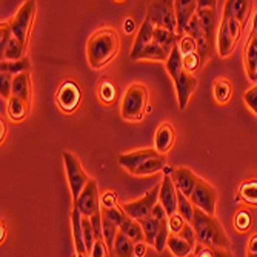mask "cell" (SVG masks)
Segmentation results:
<instances>
[{
    "label": "cell",
    "instance_id": "3957f363",
    "mask_svg": "<svg viewBox=\"0 0 257 257\" xmlns=\"http://www.w3.org/2000/svg\"><path fill=\"white\" fill-rule=\"evenodd\" d=\"M165 68H167V73L170 74V77L173 79V83L176 86L179 108L183 111L186 106H188L190 99L197 88V79L194 77V74H190L188 71H185L183 69L182 54H180V50H179L177 45L173 48L170 59L165 62Z\"/></svg>",
    "mask_w": 257,
    "mask_h": 257
},
{
    "label": "cell",
    "instance_id": "d6986e66",
    "mask_svg": "<svg viewBox=\"0 0 257 257\" xmlns=\"http://www.w3.org/2000/svg\"><path fill=\"white\" fill-rule=\"evenodd\" d=\"M243 65L245 73L251 82H257V33L248 36L245 50H243Z\"/></svg>",
    "mask_w": 257,
    "mask_h": 257
},
{
    "label": "cell",
    "instance_id": "c3c4849f",
    "mask_svg": "<svg viewBox=\"0 0 257 257\" xmlns=\"http://www.w3.org/2000/svg\"><path fill=\"white\" fill-rule=\"evenodd\" d=\"M111 255L112 252L103 239H97L94 246H92V251L89 252V257H111Z\"/></svg>",
    "mask_w": 257,
    "mask_h": 257
},
{
    "label": "cell",
    "instance_id": "5b68a950",
    "mask_svg": "<svg viewBox=\"0 0 257 257\" xmlns=\"http://www.w3.org/2000/svg\"><path fill=\"white\" fill-rule=\"evenodd\" d=\"M62 157H63V165H65V171H66L69 191H71V197H73V203H74L79 199L80 193L83 191V188L86 186V183L89 182L91 177L86 174L79 157L73 151L65 150L62 153Z\"/></svg>",
    "mask_w": 257,
    "mask_h": 257
},
{
    "label": "cell",
    "instance_id": "680465c9",
    "mask_svg": "<svg viewBox=\"0 0 257 257\" xmlns=\"http://www.w3.org/2000/svg\"><path fill=\"white\" fill-rule=\"evenodd\" d=\"M214 257H234L231 249H219L214 248Z\"/></svg>",
    "mask_w": 257,
    "mask_h": 257
},
{
    "label": "cell",
    "instance_id": "e575fe53",
    "mask_svg": "<svg viewBox=\"0 0 257 257\" xmlns=\"http://www.w3.org/2000/svg\"><path fill=\"white\" fill-rule=\"evenodd\" d=\"M179 40H180V36L173 33V31H168V30H163V28H154V39L153 42L165 46V48H170L173 50L176 45H179Z\"/></svg>",
    "mask_w": 257,
    "mask_h": 257
},
{
    "label": "cell",
    "instance_id": "f907efd6",
    "mask_svg": "<svg viewBox=\"0 0 257 257\" xmlns=\"http://www.w3.org/2000/svg\"><path fill=\"white\" fill-rule=\"evenodd\" d=\"M91 226L94 229V234L97 239H103V214H102V209L99 213H96L92 217H89Z\"/></svg>",
    "mask_w": 257,
    "mask_h": 257
},
{
    "label": "cell",
    "instance_id": "be15d7a7",
    "mask_svg": "<svg viewBox=\"0 0 257 257\" xmlns=\"http://www.w3.org/2000/svg\"><path fill=\"white\" fill-rule=\"evenodd\" d=\"M0 126H2V144H4V140H5V134H7V125L4 123V120L0 122Z\"/></svg>",
    "mask_w": 257,
    "mask_h": 257
},
{
    "label": "cell",
    "instance_id": "5bb4252c",
    "mask_svg": "<svg viewBox=\"0 0 257 257\" xmlns=\"http://www.w3.org/2000/svg\"><path fill=\"white\" fill-rule=\"evenodd\" d=\"M160 156L154 148H144V150H136V151H130V153H123L119 156V163L123 170H126L131 176L133 173L142 165L144 162H147L148 159L157 157Z\"/></svg>",
    "mask_w": 257,
    "mask_h": 257
},
{
    "label": "cell",
    "instance_id": "8d00e7d4",
    "mask_svg": "<svg viewBox=\"0 0 257 257\" xmlns=\"http://www.w3.org/2000/svg\"><path fill=\"white\" fill-rule=\"evenodd\" d=\"M177 199H179V202H177V213L188 222V223H193V219H194V211H196V206H194V203L191 202V199L190 197H186V196H183L180 191L177 193Z\"/></svg>",
    "mask_w": 257,
    "mask_h": 257
},
{
    "label": "cell",
    "instance_id": "ac0fdd59",
    "mask_svg": "<svg viewBox=\"0 0 257 257\" xmlns=\"http://www.w3.org/2000/svg\"><path fill=\"white\" fill-rule=\"evenodd\" d=\"M153 39H154V25L145 17L144 23L140 25L139 33H137V36L134 39L130 59L134 60V62H137V57L142 54V51L147 48L150 43H153Z\"/></svg>",
    "mask_w": 257,
    "mask_h": 257
},
{
    "label": "cell",
    "instance_id": "30bf717a",
    "mask_svg": "<svg viewBox=\"0 0 257 257\" xmlns=\"http://www.w3.org/2000/svg\"><path fill=\"white\" fill-rule=\"evenodd\" d=\"M217 190L214 186L206 182L205 179L197 180L196 188L191 194V202L194 203L196 208L202 209L203 213L209 216H216V209H217Z\"/></svg>",
    "mask_w": 257,
    "mask_h": 257
},
{
    "label": "cell",
    "instance_id": "d6a6232c",
    "mask_svg": "<svg viewBox=\"0 0 257 257\" xmlns=\"http://www.w3.org/2000/svg\"><path fill=\"white\" fill-rule=\"evenodd\" d=\"M25 53H27V46L23 45L19 39L13 37L7 46V50L4 51L2 54V60L5 62H17V60H22L25 57Z\"/></svg>",
    "mask_w": 257,
    "mask_h": 257
},
{
    "label": "cell",
    "instance_id": "f35d334b",
    "mask_svg": "<svg viewBox=\"0 0 257 257\" xmlns=\"http://www.w3.org/2000/svg\"><path fill=\"white\" fill-rule=\"evenodd\" d=\"M102 214L108 219V220H111L112 223H115L117 226H120L122 223H123V220L128 217L126 216V213L123 211V208H122V203H119V205H115V206H112V208H106V209H102Z\"/></svg>",
    "mask_w": 257,
    "mask_h": 257
},
{
    "label": "cell",
    "instance_id": "ba28073f",
    "mask_svg": "<svg viewBox=\"0 0 257 257\" xmlns=\"http://www.w3.org/2000/svg\"><path fill=\"white\" fill-rule=\"evenodd\" d=\"M159 191H160V183L156 185L154 188H151L144 197H140L134 202H126V203H122V208L123 211L126 213L128 217L140 222L147 217L151 216L154 206L159 203Z\"/></svg>",
    "mask_w": 257,
    "mask_h": 257
},
{
    "label": "cell",
    "instance_id": "f1b7e54d",
    "mask_svg": "<svg viewBox=\"0 0 257 257\" xmlns=\"http://www.w3.org/2000/svg\"><path fill=\"white\" fill-rule=\"evenodd\" d=\"M7 112H8V117L13 122H22L28 117V112H30V105L25 103L22 99L19 97H11L7 102Z\"/></svg>",
    "mask_w": 257,
    "mask_h": 257
},
{
    "label": "cell",
    "instance_id": "277c9868",
    "mask_svg": "<svg viewBox=\"0 0 257 257\" xmlns=\"http://www.w3.org/2000/svg\"><path fill=\"white\" fill-rule=\"evenodd\" d=\"M150 94L144 83H131L120 102V115L126 122H142L145 114L151 111L148 105Z\"/></svg>",
    "mask_w": 257,
    "mask_h": 257
},
{
    "label": "cell",
    "instance_id": "603a6c76",
    "mask_svg": "<svg viewBox=\"0 0 257 257\" xmlns=\"http://www.w3.org/2000/svg\"><path fill=\"white\" fill-rule=\"evenodd\" d=\"M167 167H168L167 157L160 154V156H157V157H153V159H148L147 162H144L142 165H140V167L133 173V176H136V177L153 176V174H157V173H160V171H165Z\"/></svg>",
    "mask_w": 257,
    "mask_h": 257
},
{
    "label": "cell",
    "instance_id": "e7e4bbea",
    "mask_svg": "<svg viewBox=\"0 0 257 257\" xmlns=\"http://www.w3.org/2000/svg\"><path fill=\"white\" fill-rule=\"evenodd\" d=\"M74 257H89L88 254H74Z\"/></svg>",
    "mask_w": 257,
    "mask_h": 257
},
{
    "label": "cell",
    "instance_id": "7c38bea8",
    "mask_svg": "<svg viewBox=\"0 0 257 257\" xmlns=\"http://www.w3.org/2000/svg\"><path fill=\"white\" fill-rule=\"evenodd\" d=\"M177 188L171 179V168H165V174L160 182V191H159V203L165 208V211L170 216L177 213Z\"/></svg>",
    "mask_w": 257,
    "mask_h": 257
},
{
    "label": "cell",
    "instance_id": "d4e9b609",
    "mask_svg": "<svg viewBox=\"0 0 257 257\" xmlns=\"http://www.w3.org/2000/svg\"><path fill=\"white\" fill-rule=\"evenodd\" d=\"M237 197L246 206L257 208V179H246L237 188Z\"/></svg>",
    "mask_w": 257,
    "mask_h": 257
},
{
    "label": "cell",
    "instance_id": "52a82bcc",
    "mask_svg": "<svg viewBox=\"0 0 257 257\" xmlns=\"http://www.w3.org/2000/svg\"><path fill=\"white\" fill-rule=\"evenodd\" d=\"M147 19L153 23L154 28H163L177 34V19L174 2L163 0V2H151L148 5Z\"/></svg>",
    "mask_w": 257,
    "mask_h": 257
},
{
    "label": "cell",
    "instance_id": "8992f818",
    "mask_svg": "<svg viewBox=\"0 0 257 257\" xmlns=\"http://www.w3.org/2000/svg\"><path fill=\"white\" fill-rule=\"evenodd\" d=\"M36 10H37V4L34 2V0L23 2V5L17 11V14L10 20V27H11L13 36L16 39H19L23 45L27 46V48H28V43H30V36H31V31H33V25H34Z\"/></svg>",
    "mask_w": 257,
    "mask_h": 257
},
{
    "label": "cell",
    "instance_id": "cb8c5ba5",
    "mask_svg": "<svg viewBox=\"0 0 257 257\" xmlns=\"http://www.w3.org/2000/svg\"><path fill=\"white\" fill-rule=\"evenodd\" d=\"M82 213L77 208L73 206V213H71V226H73V240H74V249L76 254H88L85 240H83V228H82Z\"/></svg>",
    "mask_w": 257,
    "mask_h": 257
},
{
    "label": "cell",
    "instance_id": "d590c367",
    "mask_svg": "<svg viewBox=\"0 0 257 257\" xmlns=\"http://www.w3.org/2000/svg\"><path fill=\"white\" fill-rule=\"evenodd\" d=\"M140 225H142L144 228V232H145V242L148 245H153L156 243V239H157V234H159V231H160V225L162 222L157 220L156 217L150 216L144 220H140Z\"/></svg>",
    "mask_w": 257,
    "mask_h": 257
},
{
    "label": "cell",
    "instance_id": "9a60e30c",
    "mask_svg": "<svg viewBox=\"0 0 257 257\" xmlns=\"http://www.w3.org/2000/svg\"><path fill=\"white\" fill-rule=\"evenodd\" d=\"M176 19H177V34L182 37L188 28L191 19L197 13V2L196 0H176L174 2Z\"/></svg>",
    "mask_w": 257,
    "mask_h": 257
},
{
    "label": "cell",
    "instance_id": "8fae6325",
    "mask_svg": "<svg viewBox=\"0 0 257 257\" xmlns=\"http://www.w3.org/2000/svg\"><path fill=\"white\" fill-rule=\"evenodd\" d=\"M100 200L102 199L99 196V183L96 179L91 177L89 182L86 183V186L83 188V191L80 193L79 199L73 203V206L79 209L83 217L89 219L102 209Z\"/></svg>",
    "mask_w": 257,
    "mask_h": 257
},
{
    "label": "cell",
    "instance_id": "74e56055",
    "mask_svg": "<svg viewBox=\"0 0 257 257\" xmlns=\"http://www.w3.org/2000/svg\"><path fill=\"white\" fill-rule=\"evenodd\" d=\"M232 226H234L237 232H242V234H245V232H248L252 228V216L248 209H239L234 217H232Z\"/></svg>",
    "mask_w": 257,
    "mask_h": 257
},
{
    "label": "cell",
    "instance_id": "b9f144b4",
    "mask_svg": "<svg viewBox=\"0 0 257 257\" xmlns=\"http://www.w3.org/2000/svg\"><path fill=\"white\" fill-rule=\"evenodd\" d=\"M13 80L14 76L8 73H0V96L7 102L13 97Z\"/></svg>",
    "mask_w": 257,
    "mask_h": 257
},
{
    "label": "cell",
    "instance_id": "7a4b0ae2",
    "mask_svg": "<svg viewBox=\"0 0 257 257\" xmlns=\"http://www.w3.org/2000/svg\"><path fill=\"white\" fill-rule=\"evenodd\" d=\"M191 225L196 232L197 243L209 246V248L231 249V240L226 234L223 225L216 216H209L203 213L202 209L196 208Z\"/></svg>",
    "mask_w": 257,
    "mask_h": 257
},
{
    "label": "cell",
    "instance_id": "836d02e7",
    "mask_svg": "<svg viewBox=\"0 0 257 257\" xmlns=\"http://www.w3.org/2000/svg\"><path fill=\"white\" fill-rule=\"evenodd\" d=\"M31 68V62L28 57H23L22 60H17V62H5L2 60L0 63V73H8L11 76H17V74H22V73H28Z\"/></svg>",
    "mask_w": 257,
    "mask_h": 257
},
{
    "label": "cell",
    "instance_id": "ffe728a7",
    "mask_svg": "<svg viewBox=\"0 0 257 257\" xmlns=\"http://www.w3.org/2000/svg\"><path fill=\"white\" fill-rule=\"evenodd\" d=\"M251 10H252L251 0H228V2H225L223 16L237 19L245 27L246 20H248V17L251 14Z\"/></svg>",
    "mask_w": 257,
    "mask_h": 257
},
{
    "label": "cell",
    "instance_id": "816d5d0a",
    "mask_svg": "<svg viewBox=\"0 0 257 257\" xmlns=\"http://www.w3.org/2000/svg\"><path fill=\"white\" fill-rule=\"evenodd\" d=\"M177 236H180L182 239H185L186 242L191 243V245L196 248V245H197V237H196V232H194V228H193L191 223H186V225L183 226V229L180 231V234H177Z\"/></svg>",
    "mask_w": 257,
    "mask_h": 257
},
{
    "label": "cell",
    "instance_id": "7dc6e473",
    "mask_svg": "<svg viewBox=\"0 0 257 257\" xmlns=\"http://www.w3.org/2000/svg\"><path fill=\"white\" fill-rule=\"evenodd\" d=\"M243 102L257 115V83L243 92Z\"/></svg>",
    "mask_w": 257,
    "mask_h": 257
},
{
    "label": "cell",
    "instance_id": "f546056e",
    "mask_svg": "<svg viewBox=\"0 0 257 257\" xmlns=\"http://www.w3.org/2000/svg\"><path fill=\"white\" fill-rule=\"evenodd\" d=\"M119 231L123 232V234L131 239L134 243H140V242H145V232H144V228L140 225V222L131 219V217H126L123 220V223L119 226Z\"/></svg>",
    "mask_w": 257,
    "mask_h": 257
},
{
    "label": "cell",
    "instance_id": "2e32d148",
    "mask_svg": "<svg viewBox=\"0 0 257 257\" xmlns=\"http://www.w3.org/2000/svg\"><path fill=\"white\" fill-rule=\"evenodd\" d=\"M176 144V130L170 122H162L154 134V150L165 156L171 151V148Z\"/></svg>",
    "mask_w": 257,
    "mask_h": 257
},
{
    "label": "cell",
    "instance_id": "9c48e42d",
    "mask_svg": "<svg viewBox=\"0 0 257 257\" xmlns=\"http://www.w3.org/2000/svg\"><path fill=\"white\" fill-rule=\"evenodd\" d=\"M56 103L65 114L76 112L82 103V89L79 83L71 79L65 80L56 92Z\"/></svg>",
    "mask_w": 257,
    "mask_h": 257
},
{
    "label": "cell",
    "instance_id": "681fc988",
    "mask_svg": "<svg viewBox=\"0 0 257 257\" xmlns=\"http://www.w3.org/2000/svg\"><path fill=\"white\" fill-rule=\"evenodd\" d=\"M186 223H188V222H186L179 213H176V214L168 217V226H170L171 234H180V231L183 229V226Z\"/></svg>",
    "mask_w": 257,
    "mask_h": 257
},
{
    "label": "cell",
    "instance_id": "ee69618b",
    "mask_svg": "<svg viewBox=\"0 0 257 257\" xmlns=\"http://www.w3.org/2000/svg\"><path fill=\"white\" fill-rule=\"evenodd\" d=\"M222 20L226 23V28L229 31V34L232 36V39L234 40H240V36H242V31H243V25L234 17H226V16H222Z\"/></svg>",
    "mask_w": 257,
    "mask_h": 257
},
{
    "label": "cell",
    "instance_id": "94428289",
    "mask_svg": "<svg viewBox=\"0 0 257 257\" xmlns=\"http://www.w3.org/2000/svg\"><path fill=\"white\" fill-rule=\"evenodd\" d=\"M0 229H2V243H4L7 240V225L4 220H2V226H0Z\"/></svg>",
    "mask_w": 257,
    "mask_h": 257
},
{
    "label": "cell",
    "instance_id": "6125c7cd",
    "mask_svg": "<svg viewBox=\"0 0 257 257\" xmlns=\"http://www.w3.org/2000/svg\"><path fill=\"white\" fill-rule=\"evenodd\" d=\"M252 33H257V13L254 14V17H252V30H251Z\"/></svg>",
    "mask_w": 257,
    "mask_h": 257
},
{
    "label": "cell",
    "instance_id": "83f0119b",
    "mask_svg": "<svg viewBox=\"0 0 257 257\" xmlns=\"http://www.w3.org/2000/svg\"><path fill=\"white\" fill-rule=\"evenodd\" d=\"M173 50L170 48H165V46H162L156 42L150 43L147 48L142 51L137 57V62L139 60H153V62H167L170 59V54H171Z\"/></svg>",
    "mask_w": 257,
    "mask_h": 257
},
{
    "label": "cell",
    "instance_id": "4dcf8cb0",
    "mask_svg": "<svg viewBox=\"0 0 257 257\" xmlns=\"http://www.w3.org/2000/svg\"><path fill=\"white\" fill-rule=\"evenodd\" d=\"M167 248L171 251L174 257H190L194 252V246L188 243L185 239H182L177 234H171L167 243Z\"/></svg>",
    "mask_w": 257,
    "mask_h": 257
},
{
    "label": "cell",
    "instance_id": "f5cc1de1",
    "mask_svg": "<svg viewBox=\"0 0 257 257\" xmlns=\"http://www.w3.org/2000/svg\"><path fill=\"white\" fill-rule=\"evenodd\" d=\"M100 203H102V209L112 208V206H115V205H119V202H117V196H115L114 193H111V191H106V193L102 196Z\"/></svg>",
    "mask_w": 257,
    "mask_h": 257
},
{
    "label": "cell",
    "instance_id": "db71d44e",
    "mask_svg": "<svg viewBox=\"0 0 257 257\" xmlns=\"http://www.w3.org/2000/svg\"><path fill=\"white\" fill-rule=\"evenodd\" d=\"M151 216L156 217V219L160 220V222H163V220H167V219H168V214H167V211H165V208H163L160 203H157V205L154 206Z\"/></svg>",
    "mask_w": 257,
    "mask_h": 257
},
{
    "label": "cell",
    "instance_id": "ab89813d",
    "mask_svg": "<svg viewBox=\"0 0 257 257\" xmlns=\"http://www.w3.org/2000/svg\"><path fill=\"white\" fill-rule=\"evenodd\" d=\"M171 236V231H170V226H168V219L163 220L162 225H160V231L157 234V239H156V243H154V248L157 252H163V249L167 248V243H168V239Z\"/></svg>",
    "mask_w": 257,
    "mask_h": 257
},
{
    "label": "cell",
    "instance_id": "484cf974",
    "mask_svg": "<svg viewBox=\"0 0 257 257\" xmlns=\"http://www.w3.org/2000/svg\"><path fill=\"white\" fill-rule=\"evenodd\" d=\"M213 94L219 105H228L232 97V83L228 77H217L213 82Z\"/></svg>",
    "mask_w": 257,
    "mask_h": 257
},
{
    "label": "cell",
    "instance_id": "4316f807",
    "mask_svg": "<svg viewBox=\"0 0 257 257\" xmlns=\"http://www.w3.org/2000/svg\"><path fill=\"white\" fill-rule=\"evenodd\" d=\"M97 97H99L100 103H103L106 106L115 103V99H117V85H115L109 77H103L97 85Z\"/></svg>",
    "mask_w": 257,
    "mask_h": 257
},
{
    "label": "cell",
    "instance_id": "6da1fadb",
    "mask_svg": "<svg viewBox=\"0 0 257 257\" xmlns=\"http://www.w3.org/2000/svg\"><path fill=\"white\" fill-rule=\"evenodd\" d=\"M120 51V36L112 27H102L94 31L86 43V57L92 69L109 65Z\"/></svg>",
    "mask_w": 257,
    "mask_h": 257
},
{
    "label": "cell",
    "instance_id": "e0dca14e",
    "mask_svg": "<svg viewBox=\"0 0 257 257\" xmlns=\"http://www.w3.org/2000/svg\"><path fill=\"white\" fill-rule=\"evenodd\" d=\"M197 16L200 19V25H202V31H203V36L209 45V48L213 50L214 46V42L217 39V17H216V8H211V10H206V8H197Z\"/></svg>",
    "mask_w": 257,
    "mask_h": 257
},
{
    "label": "cell",
    "instance_id": "44dd1931",
    "mask_svg": "<svg viewBox=\"0 0 257 257\" xmlns=\"http://www.w3.org/2000/svg\"><path fill=\"white\" fill-rule=\"evenodd\" d=\"M13 96L22 99L25 103H31L33 97V82H31V74L28 73H22L17 74L13 80Z\"/></svg>",
    "mask_w": 257,
    "mask_h": 257
},
{
    "label": "cell",
    "instance_id": "11a10c76",
    "mask_svg": "<svg viewBox=\"0 0 257 257\" xmlns=\"http://www.w3.org/2000/svg\"><path fill=\"white\" fill-rule=\"evenodd\" d=\"M246 254H257V232L251 234L246 242Z\"/></svg>",
    "mask_w": 257,
    "mask_h": 257
},
{
    "label": "cell",
    "instance_id": "f6af8a7d",
    "mask_svg": "<svg viewBox=\"0 0 257 257\" xmlns=\"http://www.w3.org/2000/svg\"><path fill=\"white\" fill-rule=\"evenodd\" d=\"M179 50H180V54L182 57L188 56V54H193V53H197V42L190 37V36H182L180 40H179Z\"/></svg>",
    "mask_w": 257,
    "mask_h": 257
},
{
    "label": "cell",
    "instance_id": "9f6ffc18",
    "mask_svg": "<svg viewBox=\"0 0 257 257\" xmlns=\"http://www.w3.org/2000/svg\"><path fill=\"white\" fill-rule=\"evenodd\" d=\"M147 242H140V243H136V246H134V254H136V257H145V254H147Z\"/></svg>",
    "mask_w": 257,
    "mask_h": 257
},
{
    "label": "cell",
    "instance_id": "7bdbcfd3",
    "mask_svg": "<svg viewBox=\"0 0 257 257\" xmlns=\"http://www.w3.org/2000/svg\"><path fill=\"white\" fill-rule=\"evenodd\" d=\"M182 63H183V69H185V71H188L190 74H194L196 71H199V69L203 66L199 53H193V54L182 57Z\"/></svg>",
    "mask_w": 257,
    "mask_h": 257
},
{
    "label": "cell",
    "instance_id": "7402d4cb",
    "mask_svg": "<svg viewBox=\"0 0 257 257\" xmlns=\"http://www.w3.org/2000/svg\"><path fill=\"white\" fill-rule=\"evenodd\" d=\"M237 40L232 39V36L229 34L226 23L223 20H220L219 25V31H217V39H216V45H217V53L220 57H229L232 53H234L236 46H237Z\"/></svg>",
    "mask_w": 257,
    "mask_h": 257
},
{
    "label": "cell",
    "instance_id": "03108f58",
    "mask_svg": "<svg viewBox=\"0 0 257 257\" xmlns=\"http://www.w3.org/2000/svg\"><path fill=\"white\" fill-rule=\"evenodd\" d=\"M246 257H257V254H246Z\"/></svg>",
    "mask_w": 257,
    "mask_h": 257
},
{
    "label": "cell",
    "instance_id": "6f0895ef",
    "mask_svg": "<svg viewBox=\"0 0 257 257\" xmlns=\"http://www.w3.org/2000/svg\"><path fill=\"white\" fill-rule=\"evenodd\" d=\"M216 4L214 0H200V2H197V8H206V10H211V8H216Z\"/></svg>",
    "mask_w": 257,
    "mask_h": 257
},
{
    "label": "cell",
    "instance_id": "91938a15",
    "mask_svg": "<svg viewBox=\"0 0 257 257\" xmlns=\"http://www.w3.org/2000/svg\"><path fill=\"white\" fill-rule=\"evenodd\" d=\"M123 28H125V31L130 34V33H133L134 31V28H136V25H134V20L133 19H126L125 20V23H123Z\"/></svg>",
    "mask_w": 257,
    "mask_h": 257
},
{
    "label": "cell",
    "instance_id": "4fadbf2b",
    "mask_svg": "<svg viewBox=\"0 0 257 257\" xmlns=\"http://www.w3.org/2000/svg\"><path fill=\"white\" fill-rule=\"evenodd\" d=\"M171 179L176 185L177 191H180L186 197H191L197 185L199 176H196L194 171L190 170L188 167H179V168L171 170Z\"/></svg>",
    "mask_w": 257,
    "mask_h": 257
},
{
    "label": "cell",
    "instance_id": "1f68e13d",
    "mask_svg": "<svg viewBox=\"0 0 257 257\" xmlns=\"http://www.w3.org/2000/svg\"><path fill=\"white\" fill-rule=\"evenodd\" d=\"M134 246H136V243L131 239H128L123 232L119 231L117 237L114 240L112 257H136Z\"/></svg>",
    "mask_w": 257,
    "mask_h": 257
},
{
    "label": "cell",
    "instance_id": "60d3db41",
    "mask_svg": "<svg viewBox=\"0 0 257 257\" xmlns=\"http://www.w3.org/2000/svg\"><path fill=\"white\" fill-rule=\"evenodd\" d=\"M82 228H83V240H85V246H86V252L89 255V252L92 251V246H94L97 237L94 234V229L91 226V222L88 217L82 219Z\"/></svg>",
    "mask_w": 257,
    "mask_h": 257
},
{
    "label": "cell",
    "instance_id": "bcb514c9",
    "mask_svg": "<svg viewBox=\"0 0 257 257\" xmlns=\"http://www.w3.org/2000/svg\"><path fill=\"white\" fill-rule=\"evenodd\" d=\"M13 37L14 36H13L11 27H10V22H2V25H0V53L2 54L7 50V46Z\"/></svg>",
    "mask_w": 257,
    "mask_h": 257
}]
</instances>
